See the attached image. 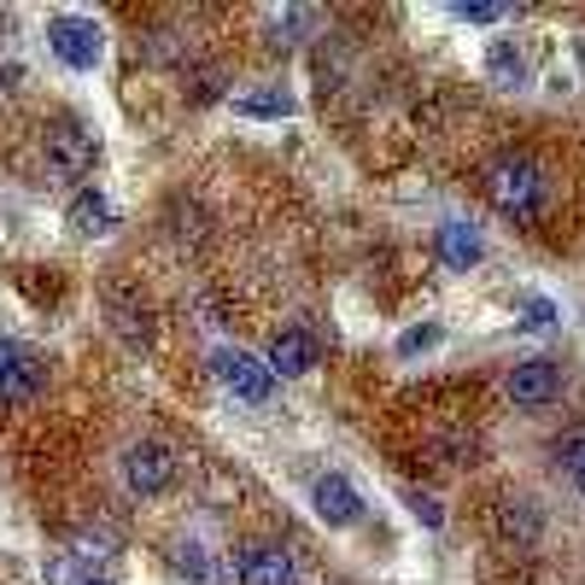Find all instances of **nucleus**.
<instances>
[{"label": "nucleus", "instance_id": "6", "mask_svg": "<svg viewBox=\"0 0 585 585\" xmlns=\"http://www.w3.org/2000/svg\"><path fill=\"white\" fill-rule=\"evenodd\" d=\"M41 392V363L24 346L0 340V404H30Z\"/></svg>", "mask_w": 585, "mask_h": 585}, {"label": "nucleus", "instance_id": "8", "mask_svg": "<svg viewBox=\"0 0 585 585\" xmlns=\"http://www.w3.org/2000/svg\"><path fill=\"white\" fill-rule=\"evenodd\" d=\"M310 504H317V515L328 521V527H351V521L363 515V504H358V492H351L346 474H322L317 486H310Z\"/></svg>", "mask_w": 585, "mask_h": 585}, {"label": "nucleus", "instance_id": "18", "mask_svg": "<svg viewBox=\"0 0 585 585\" xmlns=\"http://www.w3.org/2000/svg\"><path fill=\"white\" fill-rule=\"evenodd\" d=\"M456 18H469V24H497L510 7H497V0H463V7H451Z\"/></svg>", "mask_w": 585, "mask_h": 585}, {"label": "nucleus", "instance_id": "14", "mask_svg": "<svg viewBox=\"0 0 585 585\" xmlns=\"http://www.w3.org/2000/svg\"><path fill=\"white\" fill-rule=\"evenodd\" d=\"M497 527H504L515 545H533V538H538V515H533V504H515V497H510L504 515H497Z\"/></svg>", "mask_w": 585, "mask_h": 585}, {"label": "nucleus", "instance_id": "16", "mask_svg": "<svg viewBox=\"0 0 585 585\" xmlns=\"http://www.w3.org/2000/svg\"><path fill=\"white\" fill-rule=\"evenodd\" d=\"M439 340H445V333H439L433 322H422V328H404V333H399V358H415V351H433Z\"/></svg>", "mask_w": 585, "mask_h": 585}, {"label": "nucleus", "instance_id": "15", "mask_svg": "<svg viewBox=\"0 0 585 585\" xmlns=\"http://www.w3.org/2000/svg\"><path fill=\"white\" fill-rule=\"evenodd\" d=\"M492 76L504 82V89H521V53L510 48V41H497V48H492Z\"/></svg>", "mask_w": 585, "mask_h": 585}, {"label": "nucleus", "instance_id": "11", "mask_svg": "<svg viewBox=\"0 0 585 585\" xmlns=\"http://www.w3.org/2000/svg\"><path fill=\"white\" fill-rule=\"evenodd\" d=\"M439 258H445L451 269L480 264V235H474L469 223H439Z\"/></svg>", "mask_w": 585, "mask_h": 585}, {"label": "nucleus", "instance_id": "20", "mask_svg": "<svg viewBox=\"0 0 585 585\" xmlns=\"http://www.w3.org/2000/svg\"><path fill=\"white\" fill-rule=\"evenodd\" d=\"M176 568H182L187 579H205V551H199V545H182V551H176Z\"/></svg>", "mask_w": 585, "mask_h": 585}, {"label": "nucleus", "instance_id": "17", "mask_svg": "<svg viewBox=\"0 0 585 585\" xmlns=\"http://www.w3.org/2000/svg\"><path fill=\"white\" fill-rule=\"evenodd\" d=\"M240 112H253V117H287L292 100L287 94H253V100H240Z\"/></svg>", "mask_w": 585, "mask_h": 585}, {"label": "nucleus", "instance_id": "19", "mask_svg": "<svg viewBox=\"0 0 585 585\" xmlns=\"http://www.w3.org/2000/svg\"><path fill=\"white\" fill-rule=\"evenodd\" d=\"M556 322V305L551 299H527V317H521V328H551Z\"/></svg>", "mask_w": 585, "mask_h": 585}, {"label": "nucleus", "instance_id": "9", "mask_svg": "<svg viewBox=\"0 0 585 585\" xmlns=\"http://www.w3.org/2000/svg\"><path fill=\"white\" fill-rule=\"evenodd\" d=\"M317 369V340H310L305 328H281L276 340H269V374H310Z\"/></svg>", "mask_w": 585, "mask_h": 585}, {"label": "nucleus", "instance_id": "4", "mask_svg": "<svg viewBox=\"0 0 585 585\" xmlns=\"http://www.w3.org/2000/svg\"><path fill=\"white\" fill-rule=\"evenodd\" d=\"M123 480H130V492H141V497L164 492V486L176 480L171 445H158V439H141V445H130V451H123Z\"/></svg>", "mask_w": 585, "mask_h": 585}, {"label": "nucleus", "instance_id": "2", "mask_svg": "<svg viewBox=\"0 0 585 585\" xmlns=\"http://www.w3.org/2000/svg\"><path fill=\"white\" fill-rule=\"evenodd\" d=\"M212 374L223 381V392H235L240 404H269V392H276L269 363H258L253 351H240V346H217L212 351Z\"/></svg>", "mask_w": 585, "mask_h": 585}, {"label": "nucleus", "instance_id": "3", "mask_svg": "<svg viewBox=\"0 0 585 585\" xmlns=\"http://www.w3.org/2000/svg\"><path fill=\"white\" fill-rule=\"evenodd\" d=\"M94 158H100V146H94V135L82 130V123H53L48 130V171L53 176L76 182V176L94 171Z\"/></svg>", "mask_w": 585, "mask_h": 585}, {"label": "nucleus", "instance_id": "13", "mask_svg": "<svg viewBox=\"0 0 585 585\" xmlns=\"http://www.w3.org/2000/svg\"><path fill=\"white\" fill-rule=\"evenodd\" d=\"M556 469H568L574 486L585 492V428H568V433L556 439Z\"/></svg>", "mask_w": 585, "mask_h": 585}, {"label": "nucleus", "instance_id": "10", "mask_svg": "<svg viewBox=\"0 0 585 585\" xmlns=\"http://www.w3.org/2000/svg\"><path fill=\"white\" fill-rule=\"evenodd\" d=\"M240 585H292V556L281 545H253L235 562Z\"/></svg>", "mask_w": 585, "mask_h": 585}, {"label": "nucleus", "instance_id": "7", "mask_svg": "<svg viewBox=\"0 0 585 585\" xmlns=\"http://www.w3.org/2000/svg\"><path fill=\"white\" fill-rule=\"evenodd\" d=\"M556 392H562V369H556L551 358L515 363V374H510V399H515L521 410H545V404H556Z\"/></svg>", "mask_w": 585, "mask_h": 585}, {"label": "nucleus", "instance_id": "22", "mask_svg": "<svg viewBox=\"0 0 585 585\" xmlns=\"http://www.w3.org/2000/svg\"><path fill=\"white\" fill-rule=\"evenodd\" d=\"M82 585H106V579H82Z\"/></svg>", "mask_w": 585, "mask_h": 585}, {"label": "nucleus", "instance_id": "1", "mask_svg": "<svg viewBox=\"0 0 585 585\" xmlns=\"http://www.w3.org/2000/svg\"><path fill=\"white\" fill-rule=\"evenodd\" d=\"M545 194H551V182L533 158H497L486 171V199H492V212H504L510 223H533L545 212Z\"/></svg>", "mask_w": 585, "mask_h": 585}, {"label": "nucleus", "instance_id": "21", "mask_svg": "<svg viewBox=\"0 0 585 585\" xmlns=\"http://www.w3.org/2000/svg\"><path fill=\"white\" fill-rule=\"evenodd\" d=\"M410 510H415V515H422V521H428V527H439V521H445V515H439V504H433V497H422V492H415V497H410Z\"/></svg>", "mask_w": 585, "mask_h": 585}, {"label": "nucleus", "instance_id": "5", "mask_svg": "<svg viewBox=\"0 0 585 585\" xmlns=\"http://www.w3.org/2000/svg\"><path fill=\"white\" fill-rule=\"evenodd\" d=\"M48 48L65 59L71 71H94L106 41H100V24H94V18H53V24H48Z\"/></svg>", "mask_w": 585, "mask_h": 585}, {"label": "nucleus", "instance_id": "12", "mask_svg": "<svg viewBox=\"0 0 585 585\" xmlns=\"http://www.w3.org/2000/svg\"><path fill=\"white\" fill-rule=\"evenodd\" d=\"M71 228H76V235H106V228H112V205L100 194H76L71 199Z\"/></svg>", "mask_w": 585, "mask_h": 585}]
</instances>
